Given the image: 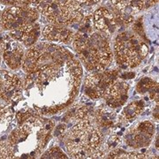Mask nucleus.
Here are the masks:
<instances>
[{"label":"nucleus","instance_id":"obj_2","mask_svg":"<svg viewBox=\"0 0 159 159\" xmlns=\"http://www.w3.org/2000/svg\"><path fill=\"white\" fill-rule=\"evenodd\" d=\"M54 123L34 114L11 132L6 141L7 158H36L51 138Z\"/></svg>","mask_w":159,"mask_h":159},{"label":"nucleus","instance_id":"obj_4","mask_svg":"<svg viewBox=\"0 0 159 159\" xmlns=\"http://www.w3.org/2000/svg\"><path fill=\"white\" fill-rule=\"evenodd\" d=\"M102 142V134L94 116L77 120L67 134L66 144L72 158H99L103 156Z\"/></svg>","mask_w":159,"mask_h":159},{"label":"nucleus","instance_id":"obj_30","mask_svg":"<svg viewBox=\"0 0 159 159\" xmlns=\"http://www.w3.org/2000/svg\"><path fill=\"white\" fill-rule=\"evenodd\" d=\"M0 27H1V19H0Z\"/></svg>","mask_w":159,"mask_h":159},{"label":"nucleus","instance_id":"obj_25","mask_svg":"<svg viewBox=\"0 0 159 159\" xmlns=\"http://www.w3.org/2000/svg\"><path fill=\"white\" fill-rule=\"evenodd\" d=\"M41 0H10L11 2V5L12 6H32L34 7L39 4V2Z\"/></svg>","mask_w":159,"mask_h":159},{"label":"nucleus","instance_id":"obj_9","mask_svg":"<svg viewBox=\"0 0 159 159\" xmlns=\"http://www.w3.org/2000/svg\"><path fill=\"white\" fill-rule=\"evenodd\" d=\"M114 7V16L118 23L130 25L134 22L137 13L157 4L158 0H111Z\"/></svg>","mask_w":159,"mask_h":159},{"label":"nucleus","instance_id":"obj_29","mask_svg":"<svg viewBox=\"0 0 159 159\" xmlns=\"http://www.w3.org/2000/svg\"><path fill=\"white\" fill-rule=\"evenodd\" d=\"M5 46H6V39L3 37H0V62H1V57L3 56Z\"/></svg>","mask_w":159,"mask_h":159},{"label":"nucleus","instance_id":"obj_18","mask_svg":"<svg viewBox=\"0 0 159 159\" xmlns=\"http://www.w3.org/2000/svg\"><path fill=\"white\" fill-rule=\"evenodd\" d=\"M95 122L98 127L112 129L117 124V114L111 107L102 105L95 113Z\"/></svg>","mask_w":159,"mask_h":159},{"label":"nucleus","instance_id":"obj_17","mask_svg":"<svg viewBox=\"0 0 159 159\" xmlns=\"http://www.w3.org/2000/svg\"><path fill=\"white\" fill-rule=\"evenodd\" d=\"M41 33V27L38 23L35 22L24 29L10 31L8 32V35L11 39L15 40L29 48L37 42Z\"/></svg>","mask_w":159,"mask_h":159},{"label":"nucleus","instance_id":"obj_3","mask_svg":"<svg viewBox=\"0 0 159 159\" xmlns=\"http://www.w3.org/2000/svg\"><path fill=\"white\" fill-rule=\"evenodd\" d=\"M83 21L73 38L74 49L89 71L102 72L112 62L113 52L107 36L91 28L92 16L84 17Z\"/></svg>","mask_w":159,"mask_h":159},{"label":"nucleus","instance_id":"obj_15","mask_svg":"<svg viewBox=\"0 0 159 159\" xmlns=\"http://www.w3.org/2000/svg\"><path fill=\"white\" fill-rule=\"evenodd\" d=\"M6 66L11 70H18L21 67L24 58V48L20 43L15 40L6 39V46L3 56Z\"/></svg>","mask_w":159,"mask_h":159},{"label":"nucleus","instance_id":"obj_27","mask_svg":"<svg viewBox=\"0 0 159 159\" xmlns=\"http://www.w3.org/2000/svg\"><path fill=\"white\" fill-rule=\"evenodd\" d=\"M0 158H7L6 142H3V141H0Z\"/></svg>","mask_w":159,"mask_h":159},{"label":"nucleus","instance_id":"obj_6","mask_svg":"<svg viewBox=\"0 0 159 159\" xmlns=\"http://www.w3.org/2000/svg\"><path fill=\"white\" fill-rule=\"evenodd\" d=\"M35 9L50 24L66 27L80 23L85 17L83 8L76 0H41Z\"/></svg>","mask_w":159,"mask_h":159},{"label":"nucleus","instance_id":"obj_14","mask_svg":"<svg viewBox=\"0 0 159 159\" xmlns=\"http://www.w3.org/2000/svg\"><path fill=\"white\" fill-rule=\"evenodd\" d=\"M92 23L97 31L105 34L107 37L113 34L119 26L112 11L105 7H100L94 12Z\"/></svg>","mask_w":159,"mask_h":159},{"label":"nucleus","instance_id":"obj_22","mask_svg":"<svg viewBox=\"0 0 159 159\" xmlns=\"http://www.w3.org/2000/svg\"><path fill=\"white\" fill-rule=\"evenodd\" d=\"M42 158H67L66 154L57 147L51 148L42 156Z\"/></svg>","mask_w":159,"mask_h":159},{"label":"nucleus","instance_id":"obj_10","mask_svg":"<svg viewBox=\"0 0 159 159\" xmlns=\"http://www.w3.org/2000/svg\"><path fill=\"white\" fill-rule=\"evenodd\" d=\"M118 72L114 71H102L89 74L85 80L86 95L91 99H98L103 97L109 87L117 80Z\"/></svg>","mask_w":159,"mask_h":159},{"label":"nucleus","instance_id":"obj_23","mask_svg":"<svg viewBox=\"0 0 159 159\" xmlns=\"http://www.w3.org/2000/svg\"><path fill=\"white\" fill-rule=\"evenodd\" d=\"M92 112H93V110L89 108V106H83L76 111L74 118L76 120H80V119L89 118V117H94L95 114L93 115Z\"/></svg>","mask_w":159,"mask_h":159},{"label":"nucleus","instance_id":"obj_8","mask_svg":"<svg viewBox=\"0 0 159 159\" xmlns=\"http://www.w3.org/2000/svg\"><path fill=\"white\" fill-rule=\"evenodd\" d=\"M1 28L7 32L19 30L35 23L39 11L32 6H10L1 14Z\"/></svg>","mask_w":159,"mask_h":159},{"label":"nucleus","instance_id":"obj_16","mask_svg":"<svg viewBox=\"0 0 159 159\" xmlns=\"http://www.w3.org/2000/svg\"><path fill=\"white\" fill-rule=\"evenodd\" d=\"M74 33L66 26L49 24L42 30V36L43 39L51 43H68L74 38Z\"/></svg>","mask_w":159,"mask_h":159},{"label":"nucleus","instance_id":"obj_7","mask_svg":"<svg viewBox=\"0 0 159 159\" xmlns=\"http://www.w3.org/2000/svg\"><path fill=\"white\" fill-rule=\"evenodd\" d=\"M148 47L135 32L125 31L117 35L114 55L119 66L128 68L137 67L147 57Z\"/></svg>","mask_w":159,"mask_h":159},{"label":"nucleus","instance_id":"obj_11","mask_svg":"<svg viewBox=\"0 0 159 159\" xmlns=\"http://www.w3.org/2000/svg\"><path fill=\"white\" fill-rule=\"evenodd\" d=\"M23 81L16 74L0 70V99L10 104H16L22 97Z\"/></svg>","mask_w":159,"mask_h":159},{"label":"nucleus","instance_id":"obj_13","mask_svg":"<svg viewBox=\"0 0 159 159\" xmlns=\"http://www.w3.org/2000/svg\"><path fill=\"white\" fill-rule=\"evenodd\" d=\"M129 84L123 80H116L109 87L103 99L105 100L107 106L111 108H117L125 104L128 99Z\"/></svg>","mask_w":159,"mask_h":159},{"label":"nucleus","instance_id":"obj_5","mask_svg":"<svg viewBox=\"0 0 159 159\" xmlns=\"http://www.w3.org/2000/svg\"><path fill=\"white\" fill-rule=\"evenodd\" d=\"M73 57V54L64 47L52 43H35L24 55L21 67L25 73L31 74Z\"/></svg>","mask_w":159,"mask_h":159},{"label":"nucleus","instance_id":"obj_21","mask_svg":"<svg viewBox=\"0 0 159 159\" xmlns=\"http://www.w3.org/2000/svg\"><path fill=\"white\" fill-rule=\"evenodd\" d=\"M12 119L13 113L11 110L6 105L0 103V134L7 130Z\"/></svg>","mask_w":159,"mask_h":159},{"label":"nucleus","instance_id":"obj_1","mask_svg":"<svg viewBox=\"0 0 159 159\" xmlns=\"http://www.w3.org/2000/svg\"><path fill=\"white\" fill-rule=\"evenodd\" d=\"M82 74L79 60L73 57L28 74L22 91L32 99L39 113H57L71 104L78 95Z\"/></svg>","mask_w":159,"mask_h":159},{"label":"nucleus","instance_id":"obj_28","mask_svg":"<svg viewBox=\"0 0 159 159\" xmlns=\"http://www.w3.org/2000/svg\"><path fill=\"white\" fill-rule=\"evenodd\" d=\"M78 1L80 4H84L85 6H93L99 3L101 0H76Z\"/></svg>","mask_w":159,"mask_h":159},{"label":"nucleus","instance_id":"obj_12","mask_svg":"<svg viewBox=\"0 0 159 159\" xmlns=\"http://www.w3.org/2000/svg\"><path fill=\"white\" fill-rule=\"evenodd\" d=\"M155 129L149 121H143L126 134V143L132 148H142L150 144Z\"/></svg>","mask_w":159,"mask_h":159},{"label":"nucleus","instance_id":"obj_19","mask_svg":"<svg viewBox=\"0 0 159 159\" xmlns=\"http://www.w3.org/2000/svg\"><path fill=\"white\" fill-rule=\"evenodd\" d=\"M137 91L140 94L148 93V97L150 99H156L157 102L158 99V85L156 81L150 78H144L139 81L136 87Z\"/></svg>","mask_w":159,"mask_h":159},{"label":"nucleus","instance_id":"obj_24","mask_svg":"<svg viewBox=\"0 0 159 159\" xmlns=\"http://www.w3.org/2000/svg\"><path fill=\"white\" fill-rule=\"evenodd\" d=\"M119 142H120V139L119 137L116 136V135H112L109 138V140L106 142V144L105 146L103 147L104 148H102V152L104 153V151H110V150H112L114 148H117V146L119 144Z\"/></svg>","mask_w":159,"mask_h":159},{"label":"nucleus","instance_id":"obj_20","mask_svg":"<svg viewBox=\"0 0 159 159\" xmlns=\"http://www.w3.org/2000/svg\"><path fill=\"white\" fill-rule=\"evenodd\" d=\"M143 108H144V104L142 101L131 102L123 109L121 112V118L127 121H131L142 113Z\"/></svg>","mask_w":159,"mask_h":159},{"label":"nucleus","instance_id":"obj_26","mask_svg":"<svg viewBox=\"0 0 159 159\" xmlns=\"http://www.w3.org/2000/svg\"><path fill=\"white\" fill-rule=\"evenodd\" d=\"M119 157L120 158H148L149 156L142 153H138V152H128V153L123 152L119 156Z\"/></svg>","mask_w":159,"mask_h":159}]
</instances>
